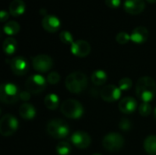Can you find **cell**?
<instances>
[{"mask_svg":"<svg viewBox=\"0 0 156 155\" xmlns=\"http://www.w3.org/2000/svg\"><path fill=\"white\" fill-rule=\"evenodd\" d=\"M137 97L143 102H151L156 94V83L154 79L150 77L141 78L136 84L135 90Z\"/></svg>","mask_w":156,"mask_h":155,"instance_id":"1","label":"cell"},{"mask_svg":"<svg viewBox=\"0 0 156 155\" xmlns=\"http://www.w3.org/2000/svg\"><path fill=\"white\" fill-rule=\"evenodd\" d=\"M65 85L69 91L79 94L86 90L88 86V79L83 72H72L67 76Z\"/></svg>","mask_w":156,"mask_h":155,"instance_id":"2","label":"cell"},{"mask_svg":"<svg viewBox=\"0 0 156 155\" xmlns=\"http://www.w3.org/2000/svg\"><path fill=\"white\" fill-rule=\"evenodd\" d=\"M61 113L69 118L73 120L80 119L84 113V108L81 103L76 100H67L60 106Z\"/></svg>","mask_w":156,"mask_h":155,"instance_id":"3","label":"cell"},{"mask_svg":"<svg viewBox=\"0 0 156 155\" xmlns=\"http://www.w3.org/2000/svg\"><path fill=\"white\" fill-rule=\"evenodd\" d=\"M48 133L55 139H64L69 134V127L62 120H51L47 125Z\"/></svg>","mask_w":156,"mask_h":155,"instance_id":"4","label":"cell"},{"mask_svg":"<svg viewBox=\"0 0 156 155\" xmlns=\"http://www.w3.org/2000/svg\"><path fill=\"white\" fill-rule=\"evenodd\" d=\"M17 87L13 83H3L0 88V100L5 104H13L19 100Z\"/></svg>","mask_w":156,"mask_h":155,"instance_id":"5","label":"cell"},{"mask_svg":"<svg viewBox=\"0 0 156 155\" xmlns=\"http://www.w3.org/2000/svg\"><path fill=\"white\" fill-rule=\"evenodd\" d=\"M102 145L109 152H117L124 145V138L117 132H110L104 136Z\"/></svg>","mask_w":156,"mask_h":155,"instance_id":"6","label":"cell"},{"mask_svg":"<svg viewBox=\"0 0 156 155\" xmlns=\"http://www.w3.org/2000/svg\"><path fill=\"white\" fill-rule=\"evenodd\" d=\"M47 79L43 76L39 74H35L27 78L25 86L27 90L30 93L38 94L45 90L47 87Z\"/></svg>","mask_w":156,"mask_h":155,"instance_id":"7","label":"cell"},{"mask_svg":"<svg viewBox=\"0 0 156 155\" xmlns=\"http://www.w3.org/2000/svg\"><path fill=\"white\" fill-rule=\"evenodd\" d=\"M18 128V121L11 114L4 115L0 120V133L3 136L13 135Z\"/></svg>","mask_w":156,"mask_h":155,"instance_id":"8","label":"cell"},{"mask_svg":"<svg viewBox=\"0 0 156 155\" xmlns=\"http://www.w3.org/2000/svg\"><path fill=\"white\" fill-rule=\"evenodd\" d=\"M32 66L35 70L38 72H47L53 66L52 58L46 54H40L32 58Z\"/></svg>","mask_w":156,"mask_h":155,"instance_id":"9","label":"cell"},{"mask_svg":"<svg viewBox=\"0 0 156 155\" xmlns=\"http://www.w3.org/2000/svg\"><path fill=\"white\" fill-rule=\"evenodd\" d=\"M70 141H71L72 144L76 148H78V149H86L91 143V138H90V136L87 132H82V131H77V132H75L71 135Z\"/></svg>","mask_w":156,"mask_h":155,"instance_id":"10","label":"cell"},{"mask_svg":"<svg viewBox=\"0 0 156 155\" xmlns=\"http://www.w3.org/2000/svg\"><path fill=\"white\" fill-rule=\"evenodd\" d=\"M91 48L89 42L80 39L74 41L70 45V51L71 53L79 58H85L90 53Z\"/></svg>","mask_w":156,"mask_h":155,"instance_id":"11","label":"cell"},{"mask_svg":"<svg viewBox=\"0 0 156 155\" xmlns=\"http://www.w3.org/2000/svg\"><path fill=\"white\" fill-rule=\"evenodd\" d=\"M10 67L13 73L16 76H23L27 73L29 68L27 60L23 57H15L10 61Z\"/></svg>","mask_w":156,"mask_h":155,"instance_id":"12","label":"cell"},{"mask_svg":"<svg viewBox=\"0 0 156 155\" xmlns=\"http://www.w3.org/2000/svg\"><path fill=\"white\" fill-rule=\"evenodd\" d=\"M122 90L115 85H107L101 91V97L107 102H114L121 98Z\"/></svg>","mask_w":156,"mask_h":155,"instance_id":"13","label":"cell"},{"mask_svg":"<svg viewBox=\"0 0 156 155\" xmlns=\"http://www.w3.org/2000/svg\"><path fill=\"white\" fill-rule=\"evenodd\" d=\"M123 8L126 13L131 15H139L145 8L144 0H125Z\"/></svg>","mask_w":156,"mask_h":155,"instance_id":"14","label":"cell"},{"mask_svg":"<svg viewBox=\"0 0 156 155\" xmlns=\"http://www.w3.org/2000/svg\"><path fill=\"white\" fill-rule=\"evenodd\" d=\"M41 25H42V27L46 31H48L49 33H54L59 29L61 23L58 16H56L54 15H48L43 17Z\"/></svg>","mask_w":156,"mask_h":155,"instance_id":"15","label":"cell"},{"mask_svg":"<svg viewBox=\"0 0 156 155\" xmlns=\"http://www.w3.org/2000/svg\"><path fill=\"white\" fill-rule=\"evenodd\" d=\"M149 37V31L144 26H136L132 34H131V40L135 44H143L144 43Z\"/></svg>","mask_w":156,"mask_h":155,"instance_id":"16","label":"cell"},{"mask_svg":"<svg viewBox=\"0 0 156 155\" xmlns=\"http://www.w3.org/2000/svg\"><path fill=\"white\" fill-rule=\"evenodd\" d=\"M137 107V101L133 97H125L119 102V110L124 114L133 113Z\"/></svg>","mask_w":156,"mask_h":155,"instance_id":"17","label":"cell"},{"mask_svg":"<svg viewBox=\"0 0 156 155\" xmlns=\"http://www.w3.org/2000/svg\"><path fill=\"white\" fill-rule=\"evenodd\" d=\"M18 112H19L20 117L23 118L24 120H32L35 118L36 113H37L34 106L30 103H27V102L20 105Z\"/></svg>","mask_w":156,"mask_h":155,"instance_id":"18","label":"cell"},{"mask_svg":"<svg viewBox=\"0 0 156 155\" xmlns=\"http://www.w3.org/2000/svg\"><path fill=\"white\" fill-rule=\"evenodd\" d=\"M26 5L23 0H13L9 5V13L13 16H19L25 13Z\"/></svg>","mask_w":156,"mask_h":155,"instance_id":"19","label":"cell"},{"mask_svg":"<svg viewBox=\"0 0 156 155\" xmlns=\"http://www.w3.org/2000/svg\"><path fill=\"white\" fill-rule=\"evenodd\" d=\"M17 47L16 40L13 37H6L3 42V50L6 55H12L16 52Z\"/></svg>","mask_w":156,"mask_h":155,"instance_id":"20","label":"cell"},{"mask_svg":"<svg viewBox=\"0 0 156 155\" xmlns=\"http://www.w3.org/2000/svg\"><path fill=\"white\" fill-rule=\"evenodd\" d=\"M144 147L145 152L149 155H156V136H148L144 143Z\"/></svg>","mask_w":156,"mask_h":155,"instance_id":"21","label":"cell"},{"mask_svg":"<svg viewBox=\"0 0 156 155\" xmlns=\"http://www.w3.org/2000/svg\"><path fill=\"white\" fill-rule=\"evenodd\" d=\"M107 79H108V76H107L106 72L101 69L95 70L91 74V81L93 82V84H95L97 86L103 85L107 81Z\"/></svg>","mask_w":156,"mask_h":155,"instance_id":"22","label":"cell"},{"mask_svg":"<svg viewBox=\"0 0 156 155\" xmlns=\"http://www.w3.org/2000/svg\"><path fill=\"white\" fill-rule=\"evenodd\" d=\"M58 103H59V99H58V95H56L54 93L48 94L44 99L45 106L50 111H55L58 107Z\"/></svg>","mask_w":156,"mask_h":155,"instance_id":"23","label":"cell"},{"mask_svg":"<svg viewBox=\"0 0 156 155\" xmlns=\"http://www.w3.org/2000/svg\"><path fill=\"white\" fill-rule=\"evenodd\" d=\"M4 32L8 35V36H14V35H16L19 30H20V26L19 24L16 22V21H14V20H11V21H8L5 26H4Z\"/></svg>","mask_w":156,"mask_h":155,"instance_id":"24","label":"cell"},{"mask_svg":"<svg viewBox=\"0 0 156 155\" xmlns=\"http://www.w3.org/2000/svg\"><path fill=\"white\" fill-rule=\"evenodd\" d=\"M56 152L58 155H69L71 153V145L67 141H61L58 143Z\"/></svg>","mask_w":156,"mask_h":155,"instance_id":"25","label":"cell"},{"mask_svg":"<svg viewBox=\"0 0 156 155\" xmlns=\"http://www.w3.org/2000/svg\"><path fill=\"white\" fill-rule=\"evenodd\" d=\"M138 111H139V113L143 117H147V116H149L152 113L153 109H152V106H151L150 103H148V102H142L139 105Z\"/></svg>","mask_w":156,"mask_h":155,"instance_id":"26","label":"cell"},{"mask_svg":"<svg viewBox=\"0 0 156 155\" xmlns=\"http://www.w3.org/2000/svg\"><path fill=\"white\" fill-rule=\"evenodd\" d=\"M59 39L61 40V42L63 44H66V45H71L74 42L73 36L71 35V33L69 31H67V30H64V31L60 32Z\"/></svg>","mask_w":156,"mask_h":155,"instance_id":"27","label":"cell"},{"mask_svg":"<svg viewBox=\"0 0 156 155\" xmlns=\"http://www.w3.org/2000/svg\"><path fill=\"white\" fill-rule=\"evenodd\" d=\"M131 39V35H129L127 32H120L117 34L116 36V41L121 44V45H124L127 44L129 42V40Z\"/></svg>","mask_w":156,"mask_h":155,"instance_id":"28","label":"cell"},{"mask_svg":"<svg viewBox=\"0 0 156 155\" xmlns=\"http://www.w3.org/2000/svg\"><path fill=\"white\" fill-rule=\"evenodd\" d=\"M133 81L129 78H122L119 81V88L121 90H128L132 88Z\"/></svg>","mask_w":156,"mask_h":155,"instance_id":"29","label":"cell"},{"mask_svg":"<svg viewBox=\"0 0 156 155\" xmlns=\"http://www.w3.org/2000/svg\"><path fill=\"white\" fill-rule=\"evenodd\" d=\"M59 80H60V77H59L58 73H57V72H55V71L50 72V73L48 75V77H47V81H48V83L52 84V85H55V84L58 83Z\"/></svg>","mask_w":156,"mask_h":155,"instance_id":"30","label":"cell"},{"mask_svg":"<svg viewBox=\"0 0 156 155\" xmlns=\"http://www.w3.org/2000/svg\"><path fill=\"white\" fill-rule=\"evenodd\" d=\"M119 126L122 131H129L131 129V127H132V123L128 119L123 118V119L121 120V122L119 123Z\"/></svg>","mask_w":156,"mask_h":155,"instance_id":"31","label":"cell"},{"mask_svg":"<svg viewBox=\"0 0 156 155\" xmlns=\"http://www.w3.org/2000/svg\"><path fill=\"white\" fill-rule=\"evenodd\" d=\"M121 3H122V0H105V4L107 5V6L111 8L119 7Z\"/></svg>","mask_w":156,"mask_h":155,"instance_id":"32","label":"cell"},{"mask_svg":"<svg viewBox=\"0 0 156 155\" xmlns=\"http://www.w3.org/2000/svg\"><path fill=\"white\" fill-rule=\"evenodd\" d=\"M19 99L24 100V101H27L30 99V94H29V91H21L19 93Z\"/></svg>","mask_w":156,"mask_h":155,"instance_id":"33","label":"cell"},{"mask_svg":"<svg viewBox=\"0 0 156 155\" xmlns=\"http://www.w3.org/2000/svg\"><path fill=\"white\" fill-rule=\"evenodd\" d=\"M8 16H9V15H8V13H7L6 11L2 10V11L0 12V19H1V22L6 21V20L8 19Z\"/></svg>","mask_w":156,"mask_h":155,"instance_id":"34","label":"cell"},{"mask_svg":"<svg viewBox=\"0 0 156 155\" xmlns=\"http://www.w3.org/2000/svg\"><path fill=\"white\" fill-rule=\"evenodd\" d=\"M146 1H147L148 3H152V4H153V3H156V0H146Z\"/></svg>","mask_w":156,"mask_h":155,"instance_id":"35","label":"cell"},{"mask_svg":"<svg viewBox=\"0 0 156 155\" xmlns=\"http://www.w3.org/2000/svg\"><path fill=\"white\" fill-rule=\"evenodd\" d=\"M154 118L156 119V108L154 109Z\"/></svg>","mask_w":156,"mask_h":155,"instance_id":"36","label":"cell"},{"mask_svg":"<svg viewBox=\"0 0 156 155\" xmlns=\"http://www.w3.org/2000/svg\"><path fill=\"white\" fill-rule=\"evenodd\" d=\"M92 155H101V154H100V153H94V154H92Z\"/></svg>","mask_w":156,"mask_h":155,"instance_id":"37","label":"cell"}]
</instances>
